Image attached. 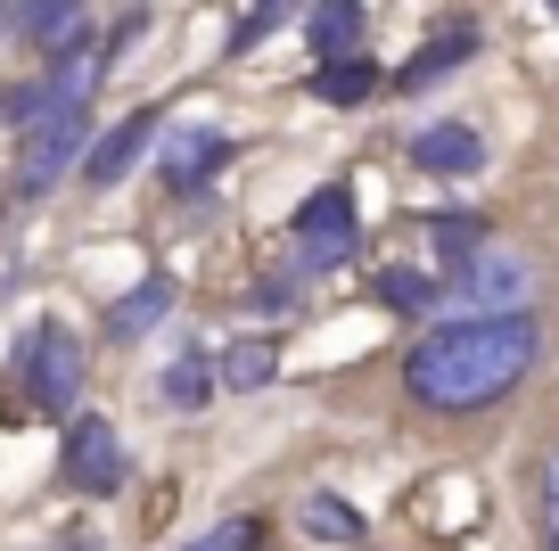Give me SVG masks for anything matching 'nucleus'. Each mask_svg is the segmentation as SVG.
Returning a JSON list of instances; mask_svg holds the SVG:
<instances>
[{
    "label": "nucleus",
    "instance_id": "nucleus-1",
    "mask_svg": "<svg viewBox=\"0 0 559 551\" xmlns=\"http://www.w3.org/2000/svg\"><path fill=\"white\" fill-rule=\"evenodd\" d=\"M535 354H543V329H535L526 305L437 321L403 354V396H412L419 412H486V403H502L510 387L535 371Z\"/></svg>",
    "mask_w": 559,
    "mask_h": 551
},
{
    "label": "nucleus",
    "instance_id": "nucleus-2",
    "mask_svg": "<svg viewBox=\"0 0 559 551\" xmlns=\"http://www.w3.org/2000/svg\"><path fill=\"white\" fill-rule=\"evenodd\" d=\"M17 387H25V412H74V396H83V345L67 338L58 321L25 329L17 345Z\"/></svg>",
    "mask_w": 559,
    "mask_h": 551
},
{
    "label": "nucleus",
    "instance_id": "nucleus-3",
    "mask_svg": "<svg viewBox=\"0 0 559 551\" xmlns=\"http://www.w3.org/2000/svg\"><path fill=\"white\" fill-rule=\"evenodd\" d=\"M297 272L313 280V272H346L354 263V239H362V223H354V190L346 181H321L313 198L297 207Z\"/></svg>",
    "mask_w": 559,
    "mask_h": 551
},
{
    "label": "nucleus",
    "instance_id": "nucleus-4",
    "mask_svg": "<svg viewBox=\"0 0 559 551\" xmlns=\"http://www.w3.org/2000/svg\"><path fill=\"white\" fill-rule=\"evenodd\" d=\"M83 140H91V107H58V116L25 124V149H17V198L58 190V173L83 156Z\"/></svg>",
    "mask_w": 559,
    "mask_h": 551
},
{
    "label": "nucleus",
    "instance_id": "nucleus-5",
    "mask_svg": "<svg viewBox=\"0 0 559 551\" xmlns=\"http://www.w3.org/2000/svg\"><path fill=\"white\" fill-rule=\"evenodd\" d=\"M91 74H99V50H91V42H67V58H58L41 83L0 91V116H9V124H41V116H58V107H83Z\"/></svg>",
    "mask_w": 559,
    "mask_h": 551
},
{
    "label": "nucleus",
    "instance_id": "nucleus-6",
    "mask_svg": "<svg viewBox=\"0 0 559 551\" xmlns=\"http://www.w3.org/2000/svg\"><path fill=\"white\" fill-rule=\"evenodd\" d=\"M58 469H67L74 494H116V485H123V436L107 429V420H74Z\"/></svg>",
    "mask_w": 559,
    "mask_h": 551
},
{
    "label": "nucleus",
    "instance_id": "nucleus-7",
    "mask_svg": "<svg viewBox=\"0 0 559 551\" xmlns=\"http://www.w3.org/2000/svg\"><path fill=\"white\" fill-rule=\"evenodd\" d=\"M223 165H230V132H214V124H190V132H174L157 149V173H165V190H174V198H198Z\"/></svg>",
    "mask_w": 559,
    "mask_h": 551
},
{
    "label": "nucleus",
    "instance_id": "nucleus-8",
    "mask_svg": "<svg viewBox=\"0 0 559 551\" xmlns=\"http://www.w3.org/2000/svg\"><path fill=\"white\" fill-rule=\"evenodd\" d=\"M148 140H157V107H132L107 140L91 132V140H83V181H99V190H107V181H123V173L140 165V149H148Z\"/></svg>",
    "mask_w": 559,
    "mask_h": 551
},
{
    "label": "nucleus",
    "instance_id": "nucleus-9",
    "mask_svg": "<svg viewBox=\"0 0 559 551\" xmlns=\"http://www.w3.org/2000/svg\"><path fill=\"white\" fill-rule=\"evenodd\" d=\"M412 165L437 181H469V173H486V140L469 124H428V132H412Z\"/></svg>",
    "mask_w": 559,
    "mask_h": 551
},
{
    "label": "nucleus",
    "instance_id": "nucleus-10",
    "mask_svg": "<svg viewBox=\"0 0 559 551\" xmlns=\"http://www.w3.org/2000/svg\"><path fill=\"white\" fill-rule=\"evenodd\" d=\"M453 289L469 296L477 313L526 305V263H519V256H461V263H453Z\"/></svg>",
    "mask_w": 559,
    "mask_h": 551
},
{
    "label": "nucleus",
    "instance_id": "nucleus-11",
    "mask_svg": "<svg viewBox=\"0 0 559 551\" xmlns=\"http://www.w3.org/2000/svg\"><path fill=\"white\" fill-rule=\"evenodd\" d=\"M165 313H174V272H148L132 296H116V305H107V338L132 345V338H148Z\"/></svg>",
    "mask_w": 559,
    "mask_h": 551
},
{
    "label": "nucleus",
    "instance_id": "nucleus-12",
    "mask_svg": "<svg viewBox=\"0 0 559 551\" xmlns=\"http://www.w3.org/2000/svg\"><path fill=\"white\" fill-rule=\"evenodd\" d=\"M437 296H444V280L437 272H419V263H379L370 272V305H386V313H437Z\"/></svg>",
    "mask_w": 559,
    "mask_h": 551
},
{
    "label": "nucleus",
    "instance_id": "nucleus-13",
    "mask_svg": "<svg viewBox=\"0 0 559 551\" xmlns=\"http://www.w3.org/2000/svg\"><path fill=\"white\" fill-rule=\"evenodd\" d=\"M379 83H386V67H379V58H354V50H337V58H321V74H313V99H321V107H362Z\"/></svg>",
    "mask_w": 559,
    "mask_h": 551
},
{
    "label": "nucleus",
    "instance_id": "nucleus-14",
    "mask_svg": "<svg viewBox=\"0 0 559 551\" xmlns=\"http://www.w3.org/2000/svg\"><path fill=\"white\" fill-rule=\"evenodd\" d=\"M17 34L34 42V50H67V42H83V0H25Z\"/></svg>",
    "mask_w": 559,
    "mask_h": 551
},
{
    "label": "nucleus",
    "instance_id": "nucleus-15",
    "mask_svg": "<svg viewBox=\"0 0 559 551\" xmlns=\"http://www.w3.org/2000/svg\"><path fill=\"white\" fill-rule=\"evenodd\" d=\"M461 58H477V34H469V25H453L444 42H428V50H419L403 74H386V83H395V91H428V83H444Z\"/></svg>",
    "mask_w": 559,
    "mask_h": 551
},
{
    "label": "nucleus",
    "instance_id": "nucleus-16",
    "mask_svg": "<svg viewBox=\"0 0 559 551\" xmlns=\"http://www.w3.org/2000/svg\"><path fill=\"white\" fill-rule=\"evenodd\" d=\"M305 42H313L321 58L354 50V42H362V0H313V9H305Z\"/></svg>",
    "mask_w": 559,
    "mask_h": 551
},
{
    "label": "nucleus",
    "instance_id": "nucleus-17",
    "mask_svg": "<svg viewBox=\"0 0 559 551\" xmlns=\"http://www.w3.org/2000/svg\"><path fill=\"white\" fill-rule=\"evenodd\" d=\"M305 527H313L321 543H362V518H354V502H337V494H305Z\"/></svg>",
    "mask_w": 559,
    "mask_h": 551
},
{
    "label": "nucleus",
    "instance_id": "nucleus-18",
    "mask_svg": "<svg viewBox=\"0 0 559 551\" xmlns=\"http://www.w3.org/2000/svg\"><path fill=\"white\" fill-rule=\"evenodd\" d=\"M157 396L174 403V412H198V403H206V362H198V354H174V371L157 379Z\"/></svg>",
    "mask_w": 559,
    "mask_h": 551
},
{
    "label": "nucleus",
    "instance_id": "nucleus-19",
    "mask_svg": "<svg viewBox=\"0 0 559 551\" xmlns=\"http://www.w3.org/2000/svg\"><path fill=\"white\" fill-rule=\"evenodd\" d=\"M272 371H280V354H272L263 338H239V345L223 354V379H230V387H263Z\"/></svg>",
    "mask_w": 559,
    "mask_h": 551
},
{
    "label": "nucleus",
    "instance_id": "nucleus-20",
    "mask_svg": "<svg viewBox=\"0 0 559 551\" xmlns=\"http://www.w3.org/2000/svg\"><path fill=\"white\" fill-rule=\"evenodd\" d=\"M437 256L444 263H461V256H477V247H486V214H437Z\"/></svg>",
    "mask_w": 559,
    "mask_h": 551
},
{
    "label": "nucleus",
    "instance_id": "nucleus-21",
    "mask_svg": "<svg viewBox=\"0 0 559 551\" xmlns=\"http://www.w3.org/2000/svg\"><path fill=\"white\" fill-rule=\"evenodd\" d=\"M535 543L559 551V453L535 469Z\"/></svg>",
    "mask_w": 559,
    "mask_h": 551
},
{
    "label": "nucleus",
    "instance_id": "nucleus-22",
    "mask_svg": "<svg viewBox=\"0 0 559 551\" xmlns=\"http://www.w3.org/2000/svg\"><path fill=\"white\" fill-rule=\"evenodd\" d=\"M288 17H297V0H255V17H247V25H230V58H239V50H255V42H272Z\"/></svg>",
    "mask_w": 559,
    "mask_h": 551
},
{
    "label": "nucleus",
    "instance_id": "nucleus-23",
    "mask_svg": "<svg viewBox=\"0 0 559 551\" xmlns=\"http://www.w3.org/2000/svg\"><path fill=\"white\" fill-rule=\"evenodd\" d=\"M190 551H255V518H223V527H206Z\"/></svg>",
    "mask_w": 559,
    "mask_h": 551
},
{
    "label": "nucleus",
    "instance_id": "nucleus-24",
    "mask_svg": "<svg viewBox=\"0 0 559 551\" xmlns=\"http://www.w3.org/2000/svg\"><path fill=\"white\" fill-rule=\"evenodd\" d=\"M288 296H297V280H263V289L247 296V305H263V313H272V305H288Z\"/></svg>",
    "mask_w": 559,
    "mask_h": 551
},
{
    "label": "nucleus",
    "instance_id": "nucleus-25",
    "mask_svg": "<svg viewBox=\"0 0 559 551\" xmlns=\"http://www.w3.org/2000/svg\"><path fill=\"white\" fill-rule=\"evenodd\" d=\"M551 17H559V0H551Z\"/></svg>",
    "mask_w": 559,
    "mask_h": 551
}]
</instances>
